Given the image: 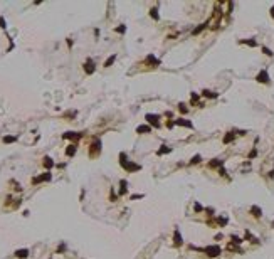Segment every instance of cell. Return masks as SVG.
I'll return each instance as SVG.
<instances>
[{
	"mask_svg": "<svg viewBox=\"0 0 274 259\" xmlns=\"http://www.w3.org/2000/svg\"><path fill=\"white\" fill-rule=\"evenodd\" d=\"M121 165H123V168H126L128 172H136V170H140V165H135V163H128V161L125 160V153H121Z\"/></svg>",
	"mask_w": 274,
	"mask_h": 259,
	"instance_id": "6da1fadb",
	"label": "cell"
},
{
	"mask_svg": "<svg viewBox=\"0 0 274 259\" xmlns=\"http://www.w3.org/2000/svg\"><path fill=\"white\" fill-rule=\"evenodd\" d=\"M205 252L209 254V256H219V254H220V247L219 246H209L207 249H205Z\"/></svg>",
	"mask_w": 274,
	"mask_h": 259,
	"instance_id": "7a4b0ae2",
	"label": "cell"
},
{
	"mask_svg": "<svg viewBox=\"0 0 274 259\" xmlns=\"http://www.w3.org/2000/svg\"><path fill=\"white\" fill-rule=\"evenodd\" d=\"M84 71L88 72V74H93V72H94V62L91 61V59H88V61H86V64H84Z\"/></svg>",
	"mask_w": 274,
	"mask_h": 259,
	"instance_id": "3957f363",
	"label": "cell"
},
{
	"mask_svg": "<svg viewBox=\"0 0 274 259\" xmlns=\"http://www.w3.org/2000/svg\"><path fill=\"white\" fill-rule=\"evenodd\" d=\"M259 82H269V76H267V71H261L257 74V77H256Z\"/></svg>",
	"mask_w": 274,
	"mask_h": 259,
	"instance_id": "277c9868",
	"label": "cell"
},
{
	"mask_svg": "<svg viewBox=\"0 0 274 259\" xmlns=\"http://www.w3.org/2000/svg\"><path fill=\"white\" fill-rule=\"evenodd\" d=\"M45 180H51V173H44L40 177H35L32 180V183H40V182H45Z\"/></svg>",
	"mask_w": 274,
	"mask_h": 259,
	"instance_id": "5b68a950",
	"label": "cell"
},
{
	"mask_svg": "<svg viewBox=\"0 0 274 259\" xmlns=\"http://www.w3.org/2000/svg\"><path fill=\"white\" fill-rule=\"evenodd\" d=\"M99 150H101V143H99V140H96V141L93 143V151H91V156H94Z\"/></svg>",
	"mask_w": 274,
	"mask_h": 259,
	"instance_id": "8992f818",
	"label": "cell"
},
{
	"mask_svg": "<svg viewBox=\"0 0 274 259\" xmlns=\"http://www.w3.org/2000/svg\"><path fill=\"white\" fill-rule=\"evenodd\" d=\"M147 119L152 124H155V126H158V116H155V114H147Z\"/></svg>",
	"mask_w": 274,
	"mask_h": 259,
	"instance_id": "52a82bcc",
	"label": "cell"
},
{
	"mask_svg": "<svg viewBox=\"0 0 274 259\" xmlns=\"http://www.w3.org/2000/svg\"><path fill=\"white\" fill-rule=\"evenodd\" d=\"M175 124H180V126H187V128H192V123L187 121V119H177Z\"/></svg>",
	"mask_w": 274,
	"mask_h": 259,
	"instance_id": "ba28073f",
	"label": "cell"
},
{
	"mask_svg": "<svg viewBox=\"0 0 274 259\" xmlns=\"http://www.w3.org/2000/svg\"><path fill=\"white\" fill-rule=\"evenodd\" d=\"M44 166H45V168H52V166H54V161H52V158L45 156V158H44Z\"/></svg>",
	"mask_w": 274,
	"mask_h": 259,
	"instance_id": "9c48e42d",
	"label": "cell"
},
{
	"mask_svg": "<svg viewBox=\"0 0 274 259\" xmlns=\"http://www.w3.org/2000/svg\"><path fill=\"white\" fill-rule=\"evenodd\" d=\"M15 256L24 259V257H27V256H29V251H27V249H20V251H17V252H15Z\"/></svg>",
	"mask_w": 274,
	"mask_h": 259,
	"instance_id": "30bf717a",
	"label": "cell"
},
{
	"mask_svg": "<svg viewBox=\"0 0 274 259\" xmlns=\"http://www.w3.org/2000/svg\"><path fill=\"white\" fill-rule=\"evenodd\" d=\"M74 153H76V145H69V146H67V150H66V155L67 156H72Z\"/></svg>",
	"mask_w": 274,
	"mask_h": 259,
	"instance_id": "8fae6325",
	"label": "cell"
},
{
	"mask_svg": "<svg viewBox=\"0 0 274 259\" xmlns=\"http://www.w3.org/2000/svg\"><path fill=\"white\" fill-rule=\"evenodd\" d=\"M136 131H138V133H148V131H150V126H147V124H141V126L136 128Z\"/></svg>",
	"mask_w": 274,
	"mask_h": 259,
	"instance_id": "7c38bea8",
	"label": "cell"
},
{
	"mask_svg": "<svg viewBox=\"0 0 274 259\" xmlns=\"http://www.w3.org/2000/svg\"><path fill=\"white\" fill-rule=\"evenodd\" d=\"M147 62H150V64H155V66H158V64H160V61H158V59H155V56H148V57H147Z\"/></svg>",
	"mask_w": 274,
	"mask_h": 259,
	"instance_id": "4fadbf2b",
	"label": "cell"
},
{
	"mask_svg": "<svg viewBox=\"0 0 274 259\" xmlns=\"http://www.w3.org/2000/svg\"><path fill=\"white\" fill-rule=\"evenodd\" d=\"M170 151H172V148H170V146H162V148H160V150H158V155H163V153H170Z\"/></svg>",
	"mask_w": 274,
	"mask_h": 259,
	"instance_id": "5bb4252c",
	"label": "cell"
},
{
	"mask_svg": "<svg viewBox=\"0 0 274 259\" xmlns=\"http://www.w3.org/2000/svg\"><path fill=\"white\" fill-rule=\"evenodd\" d=\"M251 212H252L254 217H261V209H259V207H252V209H251Z\"/></svg>",
	"mask_w": 274,
	"mask_h": 259,
	"instance_id": "9a60e30c",
	"label": "cell"
},
{
	"mask_svg": "<svg viewBox=\"0 0 274 259\" xmlns=\"http://www.w3.org/2000/svg\"><path fill=\"white\" fill-rule=\"evenodd\" d=\"M115 61H116V56H111V57H108V61L104 62V66H106V67H109V66H111V64L115 62Z\"/></svg>",
	"mask_w": 274,
	"mask_h": 259,
	"instance_id": "2e32d148",
	"label": "cell"
},
{
	"mask_svg": "<svg viewBox=\"0 0 274 259\" xmlns=\"http://www.w3.org/2000/svg\"><path fill=\"white\" fill-rule=\"evenodd\" d=\"M232 140H234V133H229V135L224 136V143H229V141H232Z\"/></svg>",
	"mask_w": 274,
	"mask_h": 259,
	"instance_id": "e0dca14e",
	"label": "cell"
},
{
	"mask_svg": "<svg viewBox=\"0 0 274 259\" xmlns=\"http://www.w3.org/2000/svg\"><path fill=\"white\" fill-rule=\"evenodd\" d=\"M175 244H182V237H180L178 230H175Z\"/></svg>",
	"mask_w": 274,
	"mask_h": 259,
	"instance_id": "ac0fdd59",
	"label": "cell"
},
{
	"mask_svg": "<svg viewBox=\"0 0 274 259\" xmlns=\"http://www.w3.org/2000/svg\"><path fill=\"white\" fill-rule=\"evenodd\" d=\"M64 138H79V135H76V133L69 131V133H66V135H64Z\"/></svg>",
	"mask_w": 274,
	"mask_h": 259,
	"instance_id": "d6986e66",
	"label": "cell"
},
{
	"mask_svg": "<svg viewBox=\"0 0 274 259\" xmlns=\"http://www.w3.org/2000/svg\"><path fill=\"white\" fill-rule=\"evenodd\" d=\"M3 141H5V143H13V141H15V136H5V138H3Z\"/></svg>",
	"mask_w": 274,
	"mask_h": 259,
	"instance_id": "ffe728a7",
	"label": "cell"
},
{
	"mask_svg": "<svg viewBox=\"0 0 274 259\" xmlns=\"http://www.w3.org/2000/svg\"><path fill=\"white\" fill-rule=\"evenodd\" d=\"M204 94L207 96V98H215V96H217L215 92H210V91H204Z\"/></svg>",
	"mask_w": 274,
	"mask_h": 259,
	"instance_id": "44dd1931",
	"label": "cell"
},
{
	"mask_svg": "<svg viewBox=\"0 0 274 259\" xmlns=\"http://www.w3.org/2000/svg\"><path fill=\"white\" fill-rule=\"evenodd\" d=\"M125 192H126V182L121 180V193H125Z\"/></svg>",
	"mask_w": 274,
	"mask_h": 259,
	"instance_id": "7402d4cb",
	"label": "cell"
},
{
	"mask_svg": "<svg viewBox=\"0 0 274 259\" xmlns=\"http://www.w3.org/2000/svg\"><path fill=\"white\" fill-rule=\"evenodd\" d=\"M219 165H222V161H210V163H209V166H219Z\"/></svg>",
	"mask_w": 274,
	"mask_h": 259,
	"instance_id": "603a6c76",
	"label": "cell"
},
{
	"mask_svg": "<svg viewBox=\"0 0 274 259\" xmlns=\"http://www.w3.org/2000/svg\"><path fill=\"white\" fill-rule=\"evenodd\" d=\"M200 161V155H195L193 158H192V163H199Z\"/></svg>",
	"mask_w": 274,
	"mask_h": 259,
	"instance_id": "cb8c5ba5",
	"label": "cell"
},
{
	"mask_svg": "<svg viewBox=\"0 0 274 259\" xmlns=\"http://www.w3.org/2000/svg\"><path fill=\"white\" fill-rule=\"evenodd\" d=\"M152 17H153V18H158V13H157V8H152Z\"/></svg>",
	"mask_w": 274,
	"mask_h": 259,
	"instance_id": "d4e9b609",
	"label": "cell"
},
{
	"mask_svg": "<svg viewBox=\"0 0 274 259\" xmlns=\"http://www.w3.org/2000/svg\"><path fill=\"white\" fill-rule=\"evenodd\" d=\"M116 30H118V32H120V34H123V32H125V30H126V27H125V25H121V27H118V29H116Z\"/></svg>",
	"mask_w": 274,
	"mask_h": 259,
	"instance_id": "484cf974",
	"label": "cell"
},
{
	"mask_svg": "<svg viewBox=\"0 0 274 259\" xmlns=\"http://www.w3.org/2000/svg\"><path fill=\"white\" fill-rule=\"evenodd\" d=\"M242 42H245V44H249V45H252V47H254V45H256V40H242Z\"/></svg>",
	"mask_w": 274,
	"mask_h": 259,
	"instance_id": "4316f807",
	"label": "cell"
},
{
	"mask_svg": "<svg viewBox=\"0 0 274 259\" xmlns=\"http://www.w3.org/2000/svg\"><path fill=\"white\" fill-rule=\"evenodd\" d=\"M0 27H2V29H5V20H3L2 17H0Z\"/></svg>",
	"mask_w": 274,
	"mask_h": 259,
	"instance_id": "83f0119b",
	"label": "cell"
},
{
	"mask_svg": "<svg viewBox=\"0 0 274 259\" xmlns=\"http://www.w3.org/2000/svg\"><path fill=\"white\" fill-rule=\"evenodd\" d=\"M262 50H264V54H267V56H272V52H271V50H269L267 47H264Z\"/></svg>",
	"mask_w": 274,
	"mask_h": 259,
	"instance_id": "f1b7e54d",
	"label": "cell"
},
{
	"mask_svg": "<svg viewBox=\"0 0 274 259\" xmlns=\"http://www.w3.org/2000/svg\"><path fill=\"white\" fill-rule=\"evenodd\" d=\"M180 111H182V113H187V108H185V104H180Z\"/></svg>",
	"mask_w": 274,
	"mask_h": 259,
	"instance_id": "f546056e",
	"label": "cell"
},
{
	"mask_svg": "<svg viewBox=\"0 0 274 259\" xmlns=\"http://www.w3.org/2000/svg\"><path fill=\"white\" fill-rule=\"evenodd\" d=\"M271 15H272V17H274V7H272V8H271Z\"/></svg>",
	"mask_w": 274,
	"mask_h": 259,
	"instance_id": "4dcf8cb0",
	"label": "cell"
}]
</instances>
